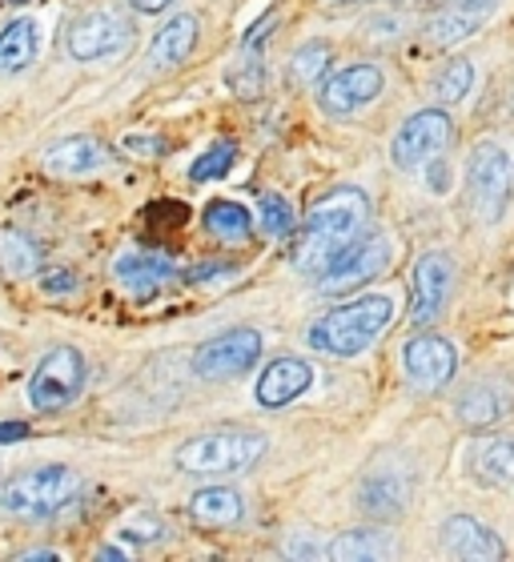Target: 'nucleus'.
Instances as JSON below:
<instances>
[{"instance_id": "6ab92c4d", "label": "nucleus", "mask_w": 514, "mask_h": 562, "mask_svg": "<svg viewBox=\"0 0 514 562\" xmlns=\"http://www.w3.org/2000/svg\"><path fill=\"white\" fill-rule=\"evenodd\" d=\"M511 386H499V382H479L470 386L462 398H458V422L467 426H491V422L506 418L511 414Z\"/></svg>"}, {"instance_id": "f3484780", "label": "nucleus", "mask_w": 514, "mask_h": 562, "mask_svg": "<svg viewBox=\"0 0 514 562\" xmlns=\"http://www.w3.org/2000/svg\"><path fill=\"white\" fill-rule=\"evenodd\" d=\"M109 161V149L93 137H65L45 153V169L57 177H81L93 173Z\"/></svg>"}, {"instance_id": "e433bc0d", "label": "nucleus", "mask_w": 514, "mask_h": 562, "mask_svg": "<svg viewBox=\"0 0 514 562\" xmlns=\"http://www.w3.org/2000/svg\"><path fill=\"white\" fill-rule=\"evenodd\" d=\"M213 273H234V266H198V270H189V281H210Z\"/></svg>"}, {"instance_id": "9d476101", "label": "nucleus", "mask_w": 514, "mask_h": 562, "mask_svg": "<svg viewBox=\"0 0 514 562\" xmlns=\"http://www.w3.org/2000/svg\"><path fill=\"white\" fill-rule=\"evenodd\" d=\"M402 362H406L410 386L422 390V394H434V390H446L450 378L458 370V353L455 346L438 334H418V338L406 341L402 350Z\"/></svg>"}, {"instance_id": "c756f323", "label": "nucleus", "mask_w": 514, "mask_h": 562, "mask_svg": "<svg viewBox=\"0 0 514 562\" xmlns=\"http://www.w3.org/2000/svg\"><path fill=\"white\" fill-rule=\"evenodd\" d=\"M293 225H298V213H293V205L281 193H266L261 198V229H266L269 237H290Z\"/></svg>"}, {"instance_id": "4be33fe9", "label": "nucleus", "mask_w": 514, "mask_h": 562, "mask_svg": "<svg viewBox=\"0 0 514 562\" xmlns=\"http://www.w3.org/2000/svg\"><path fill=\"white\" fill-rule=\"evenodd\" d=\"M36 24L33 21H12L4 33H0V72H21L33 65L36 57Z\"/></svg>"}, {"instance_id": "2f4dec72", "label": "nucleus", "mask_w": 514, "mask_h": 562, "mask_svg": "<svg viewBox=\"0 0 514 562\" xmlns=\"http://www.w3.org/2000/svg\"><path fill=\"white\" fill-rule=\"evenodd\" d=\"M230 85H234V93L242 97V101H254V97H261V89H266V69H261V60L249 57L242 69L230 72Z\"/></svg>"}, {"instance_id": "5701e85b", "label": "nucleus", "mask_w": 514, "mask_h": 562, "mask_svg": "<svg viewBox=\"0 0 514 562\" xmlns=\"http://www.w3.org/2000/svg\"><path fill=\"white\" fill-rule=\"evenodd\" d=\"M205 229L222 241H246L254 234V213L242 201H210L205 205Z\"/></svg>"}, {"instance_id": "c85d7f7f", "label": "nucleus", "mask_w": 514, "mask_h": 562, "mask_svg": "<svg viewBox=\"0 0 514 562\" xmlns=\"http://www.w3.org/2000/svg\"><path fill=\"white\" fill-rule=\"evenodd\" d=\"M329 69V45L326 41H305L290 60V81L293 85H314Z\"/></svg>"}, {"instance_id": "4468645a", "label": "nucleus", "mask_w": 514, "mask_h": 562, "mask_svg": "<svg viewBox=\"0 0 514 562\" xmlns=\"http://www.w3.org/2000/svg\"><path fill=\"white\" fill-rule=\"evenodd\" d=\"M310 386H314V366L302 358H278L257 378V402L278 411V406H290L293 398H302Z\"/></svg>"}, {"instance_id": "dca6fc26", "label": "nucleus", "mask_w": 514, "mask_h": 562, "mask_svg": "<svg viewBox=\"0 0 514 562\" xmlns=\"http://www.w3.org/2000/svg\"><path fill=\"white\" fill-rule=\"evenodd\" d=\"M113 278H118L121 285L133 293V297H153L161 285H169V281L177 278V270H174V261H165L161 254L133 249V254L118 258V266H113Z\"/></svg>"}, {"instance_id": "412c9836", "label": "nucleus", "mask_w": 514, "mask_h": 562, "mask_svg": "<svg viewBox=\"0 0 514 562\" xmlns=\"http://www.w3.org/2000/svg\"><path fill=\"white\" fill-rule=\"evenodd\" d=\"M406 498H410V486L398 474H375L358 491V506L370 518H398L406 510Z\"/></svg>"}, {"instance_id": "6e6552de", "label": "nucleus", "mask_w": 514, "mask_h": 562, "mask_svg": "<svg viewBox=\"0 0 514 562\" xmlns=\"http://www.w3.org/2000/svg\"><path fill=\"white\" fill-rule=\"evenodd\" d=\"M450 117L443 109H422L414 117L394 133V145H390V157H394L398 169H418V165L434 161L438 153L450 145Z\"/></svg>"}, {"instance_id": "a878e982", "label": "nucleus", "mask_w": 514, "mask_h": 562, "mask_svg": "<svg viewBox=\"0 0 514 562\" xmlns=\"http://www.w3.org/2000/svg\"><path fill=\"white\" fill-rule=\"evenodd\" d=\"M482 29V9H458V12H443L438 21L431 24V41L443 48L462 45L467 36H474Z\"/></svg>"}, {"instance_id": "7ed1b4c3", "label": "nucleus", "mask_w": 514, "mask_h": 562, "mask_svg": "<svg viewBox=\"0 0 514 562\" xmlns=\"http://www.w3.org/2000/svg\"><path fill=\"white\" fill-rule=\"evenodd\" d=\"M266 458V438L254 430H213L189 438L177 450V467L186 474L210 479V474H242Z\"/></svg>"}, {"instance_id": "1a4fd4ad", "label": "nucleus", "mask_w": 514, "mask_h": 562, "mask_svg": "<svg viewBox=\"0 0 514 562\" xmlns=\"http://www.w3.org/2000/svg\"><path fill=\"white\" fill-rule=\"evenodd\" d=\"M257 358H261V334L257 329H230L193 353V374L222 382V378L246 374Z\"/></svg>"}, {"instance_id": "f8f14e48", "label": "nucleus", "mask_w": 514, "mask_h": 562, "mask_svg": "<svg viewBox=\"0 0 514 562\" xmlns=\"http://www.w3.org/2000/svg\"><path fill=\"white\" fill-rule=\"evenodd\" d=\"M133 45V29L118 12H89L69 29V53L77 60H101L113 53H125Z\"/></svg>"}, {"instance_id": "b1692460", "label": "nucleus", "mask_w": 514, "mask_h": 562, "mask_svg": "<svg viewBox=\"0 0 514 562\" xmlns=\"http://www.w3.org/2000/svg\"><path fill=\"white\" fill-rule=\"evenodd\" d=\"M474 470H479L482 482L491 486H511L514 482V438H491L474 454Z\"/></svg>"}, {"instance_id": "58836bf2", "label": "nucleus", "mask_w": 514, "mask_h": 562, "mask_svg": "<svg viewBox=\"0 0 514 562\" xmlns=\"http://www.w3.org/2000/svg\"><path fill=\"white\" fill-rule=\"evenodd\" d=\"M121 554H125L121 547H105V551H101V559H121Z\"/></svg>"}, {"instance_id": "2eb2a0df", "label": "nucleus", "mask_w": 514, "mask_h": 562, "mask_svg": "<svg viewBox=\"0 0 514 562\" xmlns=\"http://www.w3.org/2000/svg\"><path fill=\"white\" fill-rule=\"evenodd\" d=\"M443 547L455 559H503L506 547L491 527H482L479 518L455 515L443 522Z\"/></svg>"}, {"instance_id": "c9c22d12", "label": "nucleus", "mask_w": 514, "mask_h": 562, "mask_svg": "<svg viewBox=\"0 0 514 562\" xmlns=\"http://www.w3.org/2000/svg\"><path fill=\"white\" fill-rule=\"evenodd\" d=\"M269 29H278V16H273V12H266V16H261V21H257L254 29H249V33H246V45L254 48L257 41H261V36L269 33Z\"/></svg>"}, {"instance_id": "9b49d317", "label": "nucleus", "mask_w": 514, "mask_h": 562, "mask_svg": "<svg viewBox=\"0 0 514 562\" xmlns=\"http://www.w3.org/2000/svg\"><path fill=\"white\" fill-rule=\"evenodd\" d=\"M450 285H455V261L446 254H422L418 266H414V278H410V322L426 326L443 314Z\"/></svg>"}, {"instance_id": "393cba45", "label": "nucleus", "mask_w": 514, "mask_h": 562, "mask_svg": "<svg viewBox=\"0 0 514 562\" xmlns=\"http://www.w3.org/2000/svg\"><path fill=\"white\" fill-rule=\"evenodd\" d=\"M0 270H4V278H33L41 270V249L24 234L4 229L0 234Z\"/></svg>"}, {"instance_id": "f704fd0d", "label": "nucleus", "mask_w": 514, "mask_h": 562, "mask_svg": "<svg viewBox=\"0 0 514 562\" xmlns=\"http://www.w3.org/2000/svg\"><path fill=\"white\" fill-rule=\"evenodd\" d=\"M21 438H29V426H24V422H0V446L21 442Z\"/></svg>"}, {"instance_id": "423d86ee", "label": "nucleus", "mask_w": 514, "mask_h": 562, "mask_svg": "<svg viewBox=\"0 0 514 562\" xmlns=\"http://www.w3.org/2000/svg\"><path fill=\"white\" fill-rule=\"evenodd\" d=\"M85 382H89V366H85L81 350L57 346L36 366L33 382H29V398L36 411H65L85 394Z\"/></svg>"}, {"instance_id": "7c9ffc66", "label": "nucleus", "mask_w": 514, "mask_h": 562, "mask_svg": "<svg viewBox=\"0 0 514 562\" xmlns=\"http://www.w3.org/2000/svg\"><path fill=\"white\" fill-rule=\"evenodd\" d=\"M230 165H234V145H230V140H217L213 149H205L198 161L189 165V177H193V181H217V177L230 173Z\"/></svg>"}, {"instance_id": "72a5a7b5", "label": "nucleus", "mask_w": 514, "mask_h": 562, "mask_svg": "<svg viewBox=\"0 0 514 562\" xmlns=\"http://www.w3.org/2000/svg\"><path fill=\"white\" fill-rule=\"evenodd\" d=\"M125 149H128V153H137V157H145V153H149V157L165 153V149H161V140H157V137H145V140H141V137H128V140H125Z\"/></svg>"}, {"instance_id": "39448f33", "label": "nucleus", "mask_w": 514, "mask_h": 562, "mask_svg": "<svg viewBox=\"0 0 514 562\" xmlns=\"http://www.w3.org/2000/svg\"><path fill=\"white\" fill-rule=\"evenodd\" d=\"M511 189H514V169L506 149H499L494 140H482L467 161V193L482 225L503 222L506 205H511Z\"/></svg>"}, {"instance_id": "aec40b11", "label": "nucleus", "mask_w": 514, "mask_h": 562, "mask_svg": "<svg viewBox=\"0 0 514 562\" xmlns=\"http://www.w3.org/2000/svg\"><path fill=\"white\" fill-rule=\"evenodd\" d=\"M193 45H198V16L181 12L177 21H169L161 33L153 36L149 60L157 69H174V65H181L193 53Z\"/></svg>"}, {"instance_id": "4c0bfd02", "label": "nucleus", "mask_w": 514, "mask_h": 562, "mask_svg": "<svg viewBox=\"0 0 514 562\" xmlns=\"http://www.w3.org/2000/svg\"><path fill=\"white\" fill-rule=\"evenodd\" d=\"M128 4H133L137 12H161V9H169L174 0H128Z\"/></svg>"}, {"instance_id": "0eeeda50", "label": "nucleus", "mask_w": 514, "mask_h": 562, "mask_svg": "<svg viewBox=\"0 0 514 562\" xmlns=\"http://www.w3.org/2000/svg\"><path fill=\"white\" fill-rule=\"evenodd\" d=\"M390 254H394V249H390V237L386 234H362L354 246H346L338 258H334V266L317 281V290L322 293L358 290V285H366V281L378 278V273L390 266Z\"/></svg>"}, {"instance_id": "bb28decb", "label": "nucleus", "mask_w": 514, "mask_h": 562, "mask_svg": "<svg viewBox=\"0 0 514 562\" xmlns=\"http://www.w3.org/2000/svg\"><path fill=\"white\" fill-rule=\"evenodd\" d=\"M470 85H474V65H470V60H450V65L434 77V101H438V105H458V101H467Z\"/></svg>"}, {"instance_id": "f03ea898", "label": "nucleus", "mask_w": 514, "mask_h": 562, "mask_svg": "<svg viewBox=\"0 0 514 562\" xmlns=\"http://www.w3.org/2000/svg\"><path fill=\"white\" fill-rule=\"evenodd\" d=\"M394 322V302L375 293V297H358L350 305H338L334 314H326L322 322H314L310 329V346L326 358H354L362 353L370 341Z\"/></svg>"}, {"instance_id": "473e14b6", "label": "nucleus", "mask_w": 514, "mask_h": 562, "mask_svg": "<svg viewBox=\"0 0 514 562\" xmlns=\"http://www.w3.org/2000/svg\"><path fill=\"white\" fill-rule=\"evenodd\" d=\"M45 293H72L77 290V273L72 270H45Z\"/></svg>"}, {"instance_id": "ddd939ff", "label": "nucleus", "mask_w": 514, "mask_h": 562, "mask_svg": "<svg viewBox=\"0 0 514 562\" xmlns=\"http://www.w3.org/2000/svg\"><path fill=\"white\" fill-rule=\"evenodd\" d=\"M378 93H382V69L378 65H350V69H338L334 77H326L322 109L334 117H350L370 101H378Z\"/></svg>"}, {"instance_id": "cd10ccee", "label": "nucleus", "mask_w": 514, "mask_h": 562, "mask_svg": "<svg viewBox=\"0 0 514 562\" xmlns=\"http://www.w3.org/2000/svg\"><path fill=\"white\" fill-rule=\"evenodd\" d=\"M322 554L326 559H382V554H390V547L375 530H354V535H338Z\"/></svg>"}, {"instance_id": "ea45409f", "label": "nucleus", "mask_w": 514, "mask_h": 562, "mask_svg": "<svg viewBox=\"0 0 514 562\" xmlns=\"http://www.w3.org/2000/svg\"><path fill=\"white\" fill-rule=\"evenodd\" d=\"M462 4H479V0H462Z\"/></svg>"}, {"instance_id": "20e7f679", "label": "nucleus", "mask_w": 514, "mask_h": 562, "mask_svg": "<svg viewBox=\"0 0 514 562\" xmlns=\"http://www.w3.org/2000/svg\"><path fill=\"white\" fill-rule=\"evenodd\" d=\"M77 494H81V479L69 467H41L21 474V479H12L0 491V506L21 518H48L65 510Z\"/></svg>"}, {"instance_id": "f257e3e1", "label": "nucleus", "mask_w": 514, "mask_h": 562, "mask_svg": "<svg viewBox=\"0 0 514 562\" xmlns=\"http://www.w3.org/2000/svg\"><path fill=\"white\" fill-rule=\"evenodd\" d=\"M366 222H370V198L362 189H329L305 217V249L298 254V270L322 278L342 249L366 234Z\"/></svg>"}, {"instance_id": "a211bd4d", "label": "nucleus", "mask_w": 514, "mask_h": 562, "mask_svg": "<svg viewBox=\"0 0 514 562\" xmlns=\"http://www.w3.org/2000/svg\"><path fill=\"white\" fill-rule=\"evenodd\" d=\"M246 515V498L230 486H210V491H198L189 498V518L198 522V527H210V530H222V527H234L242 522Z\"/></svg>"}]
</instances>
